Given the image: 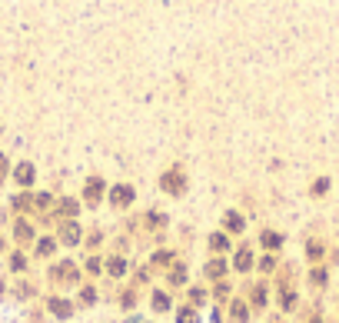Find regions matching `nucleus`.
I'll list each match as a JSON object with an SVG mask.
<instances>
[{"label":"nucleus","mask_w":339,"mask_h":323,"mask_svg":"<svg viewBox=\"0 0 339 323\" xmlns=\"http://www.w3.org/2000/svg\"><path fill=\"white\" fill-rule=\"evenodd\" d=\"M14 177H17V183H20V187L33 183V167H30V163H20V167L14 170Z\"/></svg>","instance_id":"20e7f679"},{"label":"nucleus","mask_w":339,"mask_h":323,"mask_svg":"<svg viewBox=\"0 0 339 323\" xmlns=\"http://www.w3.org/2000/svg\"><path fill=\"white\" fill-rule=\"evenodd\" d=\"M279 243H283V237H279V234H273V230H266V234H263V247H269V250H276Z\"/></svg>","instance_id":"9d476101"},{"label":"nucleus","mask_w":339,"mask_h":323,"mask_svg":"<svg viewBox=\"0 0 339 323\" xmlns=\"http://www.w3.org/2000/svg\"><path fill=\"white\" fill-rule=\"evenodd\" d=\"M233 320H236V323H246V320H250V310H246V303H239V300L233 303Z\"/></svg>","instance_id":"1a4fd4ad"},{"label":"nucleus","mask_w":339,"mask_h":323,"mask_svg":"<svg viewBox=\"0 0 339 323\" xmlns=\"http://www.w3.org/2000/svg\"><path fill=\"white\" fill-rule=\"evenodd\" d=\"M170 280H173V283H183V280H186V270H183V267H176L173 273H170Z\"/></svg>","instance_id":"b1692460"},{"label":"nucleus","mask_w":339,"mask_h":323,"mask_svg":"<svg viewBox=\"0 0 339 323\" xmlns=\"http://www.w3.org/2000/svg\"><path fill=\"white\" fill-rule=\"evenodd\" d=\"M329 183H332L329 177H319V180H316V183H313V197H323L326 190H329Z\"/></svg>","instance_id":"f8f14e48"},{"label":"nucleus","mask_w":339,"mask_h":323,"mask_svg":"<svg viewBox=\"0 0 339 323\" xmlns=\"http://www.w3.org/2000/svg\"><path fill=\"white\" fill-rule=\"evenodd\" d=\"M260 267H263V270H273V267H276V260H273V257H263Z\"/></svg>","instance_id":"393cba45"},{"label":"nucleus","mask_w":339,"mask_h":323,"mask_svg":"<svg viewBox=\"0 0 339 323\" xmlns=\"http://www.w3.org/2000/svg\"><path fill=\"white\" fill-rule=\"evenodd\" d=\"M226 226L233 234H239V230H243V217H239V213H226Z\"/></svg>","instance_id":"9b49d317"},{"label":"nucleus","mask_w":339,"mask_h":323,"mask_svg":"<svg viewBox=\"0 0 339 323\" xmlns=\"http://www.w3.org/2000/svg\"><path fill=\"white\" fill-rule=\"evenodd\" d=\"M4 173H7V157L0 154V177H4Z\"/></svg>","instance_id":"a878e982"},{"label":"nucleus","mask_w":339,"mask_h":323,"mask_svg":"<svg viewBox=\"0 0 339 323\" xmlns=\"http://www.w3.org/2000/svg\"><path fill=\"white\" fill-rule=\"evenodd\" d=\"M306 253H309V260H319V257H323V243H309V247H306Z\"/></svg>","instance_id":"ddd939ff"},{"label":"nucleus","mask_w":339,"mask_h":323,"mask_svg":"<svg viewBox=\"0 0 339 323\" xmlns=\"http://www.w3.org/2000/svg\"><path fill=\"white\" fill-rule=\"evenodd\" d=\"M100 190H103L100 180H90V183H87V200H90V203H96V200H100Z\"/></svg>","instance_id":"6e6552de"},{"label":"nucleus","mask_w":339,"mask_h":323,"mask_svg":"<svg viewBox=\"0 0 339 323\" xmlns=\"http://www.w3.org/2000/svg\"><path fill=\"white\" fill-rule=\"evenodd\" d=\"M33 203H37L40 210H43V207H50V194H37V197H33Z\"/></svg>","instance_id":"4be33fe9"},{"label":"nucleus","mask_w":339,"mask_h":323,"mask_svg":"<svg viewBox=\"0 0 339 323\" xmlns=\"http://www.w3.org/2000/svg\"><path fill=\"white\" fill-rule=\"evenodd\" d=\"M206 273H210V276H220L223 273V263H220V260H213V263L206 267Z\"/></svg>","instance_id":"412c9836"},{"label":"nucleus","mask_w":339,"mask_h":323,"mask_svg":"<svg viewBox=\"0 0 339 323\" xmlns=\"http://www.w3.org/2000/svg\"><path fill=\"white\" fill-rule=\"evenodd\" d=\"M50 310H54V313L60 316V320H67V316L73 313V307L67 303V300H60V297H57V300H50Z\"/></svg>","instance_id":"39448f33"},{"label":"nucleus","mask_w":339,"mask_h":323,"mask_svg":"<svg viewBox=\"0 0 339 323\" xmlns=\"http://www.w3.org/2000/svg\"><path fill=\"white\" fill-rule=\"evenodd\" d=\"M60 213H67V217H70V213H77V200H63L60 203Z\"/></svg>","instance_id":"6ab92c4d"},{"label":"nucleus","mask_w":339,"mask_h":323,"mask_svg":"<svg viewBox=\"0 0 339 323\" xmlns=\"http://www.w3.org/2000/svg\"><path fill=\"white\" fill-rule=\"evenodd\" d=\"M250 267H253V253L243 247V250H236V270H250Z\"/></svg>","instance_id":"0eeeda50"},{"label":"nucleus","mask_w":339,"mask_h":323,"mask_svg":"<svg viewBox=\"0 0 339 323\" xmlns=\"http://www.w3.org/2000/svg\"><path fill=\"white\" fill-rule=\"evenodd\" d=\"M37 253H40V257H47V253H54V240H40Z\"/></svg>","instance_id":"a211bd4d"},{"label":"nucleus","mask_w":339,"mask_h":323,"mask_svg":"<svg viewBox=\"0 0 339 323\" xmlns=\"http://www.w3.org/2000/svg\"><path fill=\"white\" fill-rule=\"evenodd\" d=\"M210 243H213V250H226V237H223V234H216Z\"/></svg>","instance_id":"aec40b11"},{"label":"nucleus","mask_w":339,"mask_h":323,"mask_svg":"<svg viewBox=\"0 0 339 323\" xmlns=\"http://www.w3.org/2000/svg\"><path fill=\"white\" fill-rule=\"evenodd\" d=\"M123 270H126V263H123L120 257H117V260H110V273H113V276H120Z\"/></svg>","instance_id":"f3484780"},{"label":"nucleus","mask_w":339,"mask_h":323,"mask_svg":"<svg viewBox=\"0 0 339 323\" xmlns=\"http://www.w3.org/2000/svg\"><path fill=\"white\" fill-rule=\"evenodd\" d=\"M30 237H33L30 226H27V223H17V240H30Z\"/></svg>","instance_id":"4468645a"},{"label":"nucleus","mask_w":339,"mask_h":323,"mask_svg":"<svg viewBox=\"0 0 339 323\" xmlns=\"http://www.w3.org/2000/svg\"><path fill=\"white\" fill-rule=\"evenodd\" d=\"M153 307H157V310H166V307H170V297H166V293H157V297H153Z\"/></svg>","instance_id":"dca6fc26"},{"label":"nucleus","mask_w":339,"mask_h":323,"mask_svg":"<svg viewBox=\"0 0 339 323\" xmlns=\"http://www.w3.org/2000/svg\"><path fill=\"white\" fill-rule=\"evenodd\" d=\"M60 237H63L67 243H77V240H80V226H77V223H63Z\"/></svg>","instance_id":"423d86ee"},{"label":"nucleus","mask_w":339,"mask_h":323,"mask_svg":"<svg viewBox=\"0 0 339 323\" xmlns=\"http://www.w3.org/2000/svg\"><path fill=\"white\" fill-rule=\"evenodd\" d=\"M180 323H197V313L193 310H180Z\"/></svg>","instance_id":"5701e85b"},{"label":"nucleus","mask_w":339,"mask_h":323,"mask_svg":"<svg viewBox=\"0 0 339 323\" xmlns=\"http://www.w3.org/2000/svg\"><path fill=\"white\" fill-rule=\"evenodd\" d=\"M163 187L170 190V194H183V177H180V170H170L163 177Z\"/></svg>","instance_id":"f03ea898"},{"label":"nucleus","mask_w":339,"mask_h":323,"mask_svg":"<svg viewBox=\"0 0 339 323\" xmlns=\"http://www.w3.org/2000/svg\"><path fill=\"white\" fill-rule=\"evenodd\" d=\"M110 203H113V207H126V203H133V190H130V187H113V190H110Z\"/></svg>","instance_id":"f257e3e1"},{"label":"nucleus","mask_w":339,"mask_h":323,"mask_svg":"<svg viewBox=\"0 0 339 323\" xmlns=\"http://www.w3.org/2000/svg\"><path fill=\"white\" fill-rule=\"evenodd\" d=\"M309 280H313L316 287H323V283H326V270H319V267H316L313 273H309Z\"/></svg>","instance_id":"2eb2a0df"},{"label":"nucleus","mask_w":339,"mask_h":323,"mask_svg":"<svg viewBox=\"0 0 339 323\" xmlns=\"http://www.w3.org/2000/svg\"><path fill=\"white\" fill-rule=\"evenodd\" d=\"M54 280H77V267L73 263H60V267H54Z\"/></svg>","instance_id":"7ed1b4c3"}]
</instances>
